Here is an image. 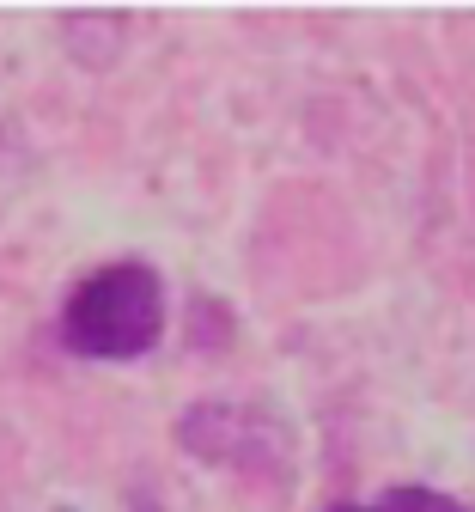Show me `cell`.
I'll return each mask as SVG.
<instances>
[{
    "instance_id": "obj_3",
    "label": "cell",
    "mask_w": 475,
    "mask_h": 512,
    "mask_svg": "<svg viewBox=\"0 0 475 512\" xmlns=\"http://www.w3.org/2000/svg\"><path fill=\"white\" fill-rule=\"evenodd\" d=\"M372 506H378V512H475V506H463L457 494H439V488H421V482H402V488L378 494Z\"/></svg>"
},
{
    "instance_id": "obj_5",
    "label": "cell",
    "mask_w": 475,
    "mask_h": 512,
    "mask_svg": "<svg viewBox=\"0 0 475 512\" xmlns=\"http://www.w3.org/2000/svg\"><path fill=\"white\" fill-rule=\"evenodd\" d=\"M335 512H378V506H335Z\"/></svg>"
},
{
    "instance_id": "obj_2",
    "label": "cell",
    "mask_w": 475,
    "mask_h": 512,
    "mask_svg": "<svg viewBox=\"0 0 475 512\" xmlns=\"http://www.w3.org/2000/svg\"><path fill=\"white\" fill-rule=\"evenodd\" d=\"M177 445L189 458L232 470L244 482H281L293 464V439L268 409H238V403H195L177 421Z\"/></svg>"
},
{
    "instance_id": "obj_4",
    "label": "cell",
    "mask_w": 475,
    "mask_h": 512,
    "mask_svg": "<svg viewBox=\"0 0 475 512\" xmlns=\"http://www.w3.org/2000/svg\"><path fill=\"white\" fill-rule=\"evenodd\" d=\"M134 512H165V506L159 500H134Z\"/></svg>"
},
{
    "instance_id": "obj_1",
    "label": "cell",
    "mask_w": 475,
    "mask_h": 512,
    "mask_svg": "<svg viewBox=\"0 0 475 512\" xmlns=\"http://www.w3.org/2000/svg\"><path fill=\"white\" fill-rule=\"evenodd\" d=\"M165 330V287L147 263H104L61 305V348L86 360H141Z\"/></svg>"
}]
</instances>
